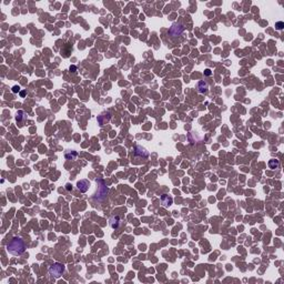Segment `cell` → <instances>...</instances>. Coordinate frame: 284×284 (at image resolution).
<instances>
[{
	"mask_svg": "<svg viewBox=\"0 0 284 284\" xmlns=\"http://www.w3.org/2000/svg\"><path fill=\"white\" fill-rule=\"evenodd\" d=\"M7 251L11 255L20 256L26 251V243L25 241L19 237H15L10 240V242L7 244Z\"/></svg>",
	"mask_w": 284,
	"mask_h": 284,
	"instance_id": "1",
	"label": "cell"
},
{
	"mask_svg": "<svg viewBox=\"0 0 284 284\" xmlns=\"http://www.w3.org/2000/svg\"><path fill=\"white\" fill-rule=\"evenodd\" d=\"M97 184H98V189H97V192L95 193L93 195V200L95 201H102V200L105 199L107 194H108V187L105 185L103 180H97Z\"/></svg>",
	"mask_w": 284,
	"mask_h": 284,
	"instance_id": "2",
	"label": "cell"
},
{
	"mask_svg": "<svg viewBox=\"0 0 284 284\" xmlns=\"http://www.w3.org/2000/svg\"><path fill=\"white\" fill-rule=\"evenodd\" d=\"M65 265L61 264V263H55V264H52L50 266V269H49V274L51 275L52 277H55V279H58V277H60L61 275L63 274V272H65Z\"/></svg>",
	"mask_w": 284,
	"mask_h": 284,
	"instance_id": "3",
	"label": "cell"
},
{
	"mask_svg": "<svg viewBox=\"0 0 284 284\" xmlns=\"http://www.w3.org/2000/svg\"><path fill=\"white\" fill-rule=\"evenodd\" d=\"M183 30H184V27L182 25H180V23H173L172 27L170 28V30H169V32H170V35L172 37H178V36H180L181 33H182Z\"/></svg>",
	"mask_w": 284,
	"mask_h": 284,
	"instance_id": "4",
	"label": "cell"
},
{
	"mask_svg": "<svg viewBox=\"0 0 284 284\" xmlns=\"http://www.w3.org/2000/svg\"><path fill=\"white\" fill-rule=\"evenodd\" d=\"M77 187H78V189L80 192H87L88 189H89V187H90V183H89V181L88 180H80L78 183H77Z\"/></svg>",
	"mask_w": 284,
	"mask_h": 284,
	"instance_id": "5",
	"label": "cell"
},
{
	"mask_svg": "<svg viewBox=\"0 0 284 284\" xmlns=\"http://www.w3.org/2000/svg\"><path fill=\"white\" fill-rule=\"evenodd\" d=\"M134 154L135 155H140V157H143V158H147L148 155H149V153L148 151L144 149V148H142L140 145H138L137 148H135V151H134Z\"/></svg>",
	"mask_w": 284,
	"mask_h": 284,
	"instance_id": "6",
	"label": "cell"
},
{
	"mask_svg": "<svg viewBox=\"0 0 284 284\" xmlns=\"http://www.w3.org/2000/svg\"><path fill=\"white\" fill-rule=\"evenodd\" d=\"M109 120H110V113H102L98 118V121L100 123V125H104L107 122H109Z\"/></svg>",
	"mask_w": 284,
	"mask_h": 284,
	"instance_id": "7",
	"label": "cell"
},
{
	"mask_svg": "<svg viewBox=\"0 0 284 284\" xmlns=\"http://www.w3.org/2000/svg\"><path fill=\"white\" fill-rule=\"evenodd\" d=\"M120 222H121L120 217H112L110 219V227L112 229H118L120 225Z\"/></svg>",
	"mask_w": 284,
	"mask_h": 284,
	"instance_id": "8",
	"label": "cell"
},
{
	"mask_svg": "<svg viewBox=\"0 0 284 284\" xmlns=\"http://www.w3.org/2000/svg\"><path fill=\"white\" fill-rule=\"evenodd\" d=\"M269 167L271 169H277L280 167V161L276 160V159H272V160H270V162H269Z\"/></svg>",
	"mask_w": 284,
	"mask_h": 284,
	"instance_id": "9",
	"label": "cell"
},
{
	"mask_svg": "<svg viewBox=\"0 0 284 284\" xmlns=\"http://www.w3.org/2000/svg\"><path fill=\"white\" fill-rule=\"evenodd\" d=\"M77 155H78V153L76 151H67L66 152V158L68 160H73L75 158H77Z\"/></svg>",
	"mask_w": 284,
	"mask_h": 284,
	"instance_id": "10",
	"label": "cell"
},
{
	"mask_svg": "<svg viewBox=\"0 0 284 284\" xmlns=\"http://www.w3.org/2000/svg\"><path fill=\"white\" fill-rule=\"evenodd\" d=\"M26 114L23 111H18V113H17V121L18 122H23L25 120H26Z\"/></svg>",
	"mask_w": 284,
	"mask_h": 284,
	"instance_id": "11",
	"label": "cell"
},
{
	"mask_svg": "<svg viewBox=\"0 0 284 284\" xmlns=\"http://www.w3.org/2000/svg\"><path fill=\"white\" fill-rule=\"evenodd\" d=\"M208 90V85L205 83V82H203V81H201L199 83V91L201 93H203V92H205Z\"/></svg>",
	"mask_w": 284,
	"mask_h": 284,
	"instance_id": "12",
	"label": "cell"
},
{
	"mask_svg": "<svg viewBox=\"0 0 284 284\" xmlns=\"http://www.w3.org/2000/svg\"><path fill=\"white\" fill-rule=\"evenodd\" d=\"M283 27H284V23L282 22V21H280V22H276V23H275V28L277 29V30H282Z\"/></svg>",
	"mask_w": 284,
	"mask_h": 284,
	"instance_id": "13",
	"label": "cell"
},
{
	"mask_svg": "<svg viewBox=\"0 0 284 284\" xmlns=\"http://www.w3.org/2000/svg\"><path fill=\"white\" fill-rule=\"evenodd\" d=\"M19 91H20L19 85H15V87L12 88V92H13V93H17V92H19Z\"/></svg>",
	"mask_w": 284,
	"mask_h": 284,
	"instance_id": "14",
	"label": "cell"
},
{
	"mask_svg": "<svg viewBox=\"0 0 284 284\" xmlns=\"http://www.w3.org/2000/svg\"><path fill=\"white\" fill-rule=\"evenodd\" d=\"M66 189L68 190V191H70V190L72 189V188H71V185H70V184H67V185H66Z\"/></svg>",
	"mask_w": 284,
	"mask_h": 284,
	"instance_id": "15",
	"label": "cell"
},
{
	"mask_svg": "<svg viewBox=\"0 0 284 284\" xmlns=\"http://www.w3.org/2000/svg\"><path fill=\"white\" fill-rule=\"evenodd\" d=\"M205 71H207V72H205L207 75H210V73H211V72H210V70H205Z\"/></svg>",
	"mask_w": 284,
	"mask_h": 284,
	"instance_id": "16",
	"label": "cell"
}]
</instances>
